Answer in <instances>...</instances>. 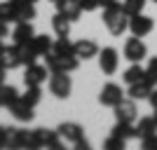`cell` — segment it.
<instances>
[{
    "label": "cell",
    "mask_w": 157,
    "mask_h": 150,
    "mask_svg": "<svg viewBox=\"0 0 157 150\" xmlns=\"http://www.w3.org/2000/svg\"><path fill=\"white\" fill-rule=\"evenodd\" d=\"M103 26L110 31V35H122L124 31H129V14L122 10L120 2L110 7H103Z\"/></svg>",
    "instance_id": "cell-1"
},
{
    "label": "cell",
    "mask_w": 157,
    "mask_h": 150,
    "mask_svg": "<svg viewBox=\"0 0 157 150\" xmlns=\"http://www.w3.org/2000/svg\"><path fill=\"white\" fill-rule=\"evenodd\" d=\"M63 138L59 136L56 129H33L31 131V150L38 148H52V150H61Z\"/></svg>",
    "instance_id": "cell-2"
},
{
    "label": "cell",
    "mask_w": 157,
    "mask_h": 150,
    "mask_svg": "<svg viewBox=\"0 0 157 150\" xmlns=\"http://www.w3.org/2000/svg\"><path fill=\"white\" fill-rule=\"evenodd\" d=\"M56 131H59V136L63 138V141L73 143L78 150H89V141L85 138V129H82L78 122H61L59 127H56Z\"/></svg>",
    "instance_id": "cell-3"
},
{
    "label": "cell",
    "mask_w": 157,
    "mask_h": 150,
    "mask_svg": "<svg viewBox=\"0 0 157 150\" xmlns=\"http://www.w3.org/2000/svg\"><path fill=\"white\" fill-rule=\"evenodd\" d=\"M45 61H47V68H49V73H56V71L73 73V71H78V66H80V59L75 56V54H68V56H63V54L47 52V54H45Z\"/></svg>",
    "instance_id": "cell-4"
},
{
    "label": "cell",
    "mask_w": 157,
    "mask_h": 150,
    "mask_svg": "<svg viewBox=\"0 0 157 150\" xmlns=\"http://www.w3.org/2000/svg\"><path fill=\"white\" fill-rule=\"evenodd\" d=\"M71 91H73V80H71L68 73L56 71V73L49 75V94H52V96H56V98L63 101V98L71 96Z\"/></svg>",
    "instance_id": "cell-5"
},
{
    "label": "cell",
    "mask_w": 157,
    "mask_h": 150,
    "mask_svg": "<svg viewBox=\"0 0 157 150\" xmlns=\"http://www.w3.org/2000/svg\"><path fill=\"white\" fill-rule=\"evenodd\" d=\"M122 54H124V59L129 61V63H141V61L148 56V47H145V42L138 38V35H131V38H127Z\"/></svg>",
    "instance_id": "cell-6"
},
{
    "label": "cell",
    "mask_w": 157,
    "mask_h": 150,
    "mask_svg": "<svg viewBox=\"0 0 157 150\" xmlns=\"http://www.w3.org/2000/svg\"><path fill=\"white\" fill-rule=\"evenodd\" d=\"M120 66V54L115 47H103L98 49V68L103 75H115Z\"/></svg>",
    "instance_id": "cell-7"
},
{
    "label": "cell",
    "mask_w": 157,
    "mask_h": 150,
    "mask_svg": "<svg viewBox=\"0 0 157 150\" xmlns=\"http://www.w3.org/2000/svg\"><path fill=\"white\" fill-rule=\"evenodd\" d=\"M152 28H155V19L148 17V14H134L129 17V33L131 35H138V38H145V35H150Z\"/></svg>",
    "instance_id": "cell-8"
},
{
    "label": "cell",
    "mask_w": 157,
    "mask_h": 150,
    "mask_svg": "<svg viewBox=\"0 0 157 150\" xmlns=\"http://www.w3.org/2000/svg\"><path fill=\"white\" fill-rule=\"evenodd\" d=\"M122 98H124V91H122L120 85H115V82H105V85L101 87V94H98V103H101V106L115 108Z\"/></svg>",
    "instance_id": "cell-9"
},
{
    "label": "cell",
    "mask_w": 157,
    "mask_h": 150,
    "mask_svg": "<svg viewBox=\"0 0 157 150\" xmlns=\"http://www.w3.org/2000/svg\"><path fill=\"white\" fill-rule=\"evenodd\" d=\"M113 113H115V120H117V122H136V117H138L136 101H134V98H122V101L113 108Z\"/></svg>",
    "instance_id": "cell-10"
},
{
    "label": "cell",
    "mask_w": 157,
    "mask_h": 150,
    "mask_svg": "<svg viewBox=\"0 0 157 150\" xmlns=\"http://www.w3.org/2000/svg\"><path fill=\"white\" fill-rule=\"evenodd\" d=\"M47 75H49V68H47V66L31 63V66H26L24 82H26V87H40L42 82H47Z\"/></svg>",
    "instance_id": "cell-11"
},
{
    "label": "cell",
    "mask_w": 157,
    "mask_h": 150,
    "mask_svg": "<svg viewBox=\"0 0 157 150\" xmlns=\"http://www.w3.org/2000/svg\"><path fill=\"white\" fill-rule=\"evenodd\" d=\"M12 2V12H14V24L19 21H33L35 19V2H28V0H10Z\"/></svg>",
    "instance_id": "cell-12"
},
{
    "label": "cell",
    "mask_w": 157,
    "mask_h": 150,
    "mask_svg": "<svg viewBox=\"0 0 157 150\" xmlns=\"http://www.w3.org/2000/svg\"><path fill=\"white\" fill-rule=\"evenodd\" d=\"M73 49H75V56H78L80 61L82 59L89 61V59H94V56H98V45L89 38H82V40H78V42H73Z\"/></svg>",
    "instance_id": "cell-13"
},
{
    "label": "cell",
    "mask_w": 157,
    "mask_h": 150,
    "mask_svg": "<svg viewBox=\"0 0 157 150\" xmlns=\"http://www.w3.org/2000/svg\"><path fill=\"white\" fill-rule=\"evenodd\" d=\"M7 148H31V131L10 127L7 129Z\"/></svg>",
    "instance_id": "cell-14"
},
{
    "label": "cell",
    "mask_w": 157,
    "mask_h": 150,
    "mask_svg": "<svg viewBox=\"0 0 157 150\" xmlns=\"http://www.w3.org/2000/svg\"><path fill=\"white\" fill-rule=\"evenodd\" d=\"M33 35H35V28H33L31 21H19L12 31V42L14 45H26L33 40Z\"/></svg>",
    "instance_id": "cell-15"
},
{
    "label": "cell",
    "mask_w": 157,
    "mask_h": 150,
    "mask_svg": "<svg viewBox=\"0 0 157 150\" xmlns=\"http://www.w3.org/2000/svg\"><path fill=\"white\" fill-rule=\"evenodd\" d=\"M0 66L12 71V68H19V52H17V45H2L0 47Z\"/></svg>",
    "instance_id": "cell-16"
},
{
    "label": "cell",
    "mask_w": 157,
    "mask_h": 150,
    "mask_svg": "<svg viewBox=\"0 0 157 150\" xmlns=\"http://www.w3.org/2000/svg\"><path fill=\"white\" fill-rule=\"evenodd\" d=\"M56 12H61L71 21H78L80 14H82V5H80V0H59L56 2Z\"/></svg>",
    "instance_id": "cell-17"
},
{
    "label": "cell",
    "mask_w": 157,
    "mask_h": 150,
    "mask_svg": "<svg viewBox=\"0 0 157 150\" xmlns=\"http://www.w3.org/2000/svg\"><path fill=\"white\" fill-rule=\"evenodd\" d=\"M10 113H12V117L17 120V122H31V120L35 117V113H33V106L24 103L21 98H17V101L10 106Z\"/></svg>",
    "instance_id": "cell-18"
},
{
    "label": "cell",
    "mask_w": 157,
    "mask_h": 150,
    "mask_svg": "<svg viewBox=\"0 0 157 150\" xmlns=\"http://www.w3.org/2000/svg\"><path fill=\"white\" fill-rule=\"evenodd\" d=\"M150 91H152V85L143 78L141 82H134V85H129V89H127V96L134 98V101H143V98L148 101Z\"/></svg>",
    "instance_id": "cell-19"
},
{
    "label": "cell",
    "mask_w": 157,
    "mask_h": 150,
    "mask_svg": "<svg viewBox=\"0 0 157 150\" xmlns=\"http://www.w3.org/2000/svg\"><path fill=\"white\" fill-rule=\"evenodd\" d=\"M113 136L122 138V141H131V138H138V131H136V124L134 122H117L115 120V127L110 131Z\"/></svg>",
    "instance_id": "cell-20"
},
{
    "label": "cell",
    "mask_w": 157,
    "mask_h": 150,
    "mask_svg": "<svg viewBox=\"0 0 157 150\" xmlns=\"http://www.w3.org/2000/svg\"><path fill=\"white\" fill-rule=\"evenodd\" d=\"M31 45V49L35 52V56H45L47 52H52V45H54V40L52 38H47V35H33V40L28 42Z\"/></svg>",
    "instance_id": "cell-21"
},
{
    "label": "cell",
    "mask_w": 157,
    "mask_h": 150,
    "mask_svg": "<svg viewBox=\"0 0 157 150\" xmlns=\"http://www.w3.org/2000/svg\"><path fill=\"white\" fill-rule=\"evenodd\" d=\"M52 28L56 33V38H68L71 35V19H66L61 12H56L52 17Z\"/></svg>",
    "instance_id": "cell-22"
},
{
    "label": "cell",
    "mask_w": 157,
    "mask_h": 150,
    "mask_svg": "<svg viewBox=\"0 0 157 150\" xmlns=\"http://www.w3.org/2000/svg\"><path fill=\"white\" fill-rule=\"evenodd\" d=\"M21 94L17 91V87H12V85H0V108H10V106L19 98Z\"/></svg>",
    "instance_id": "cell-23"
},
{
    "label": "cell",
    "mask_w": 157,
    "mask_h": 150,
    "mask_svg": "<svg viewBox=\"0 0 157 150\" xmlns=\"http://www.w3.org/2000/svg\"><path fill=\"white\" fill-rule=\"evenodd\" d=\"M136 131H138V138H145L150 136V134H155L157 131V122L152 115H145V117H141L136 122Z\"/></svg>",
    "instance_id": "cell-24"
},
{
    "label": "cell",
    "mask_w": 157,
    "mask_h": 150,
    "mask_svg": "<svg viewBox=\"0 0 157 150\" xmlns=\"http://www.w3.org/2000/svg\"><path fill=\"white\" fill-rule=\"evenodd\" d=\"M145 78V68L141 63H131L124 73H122V80H124L127 85H134V82H141Z\"/></svg>",
    "instance_id": "cell-25"
},
{
    "label": "cell",
    "mask_w": 157,
    "mask_h": 150,
    "mask_svg": "<svg viewBox=\"0 0 157 150\" xmlns=\"http://www.w3.org/2000/svg\"><path fill=\"white\" fill-rule=\"evenodd\" d=\"M145 2H148V0H120L122 10H124L129 17H134V14H141V12L145 10Z\"/></svg>",
    "instance_id": "cell-26"
},
{
    "label": "cell",
    "mask_w": 157,
    "mask_h": 150,
    "mask_svg": "<svg viewBox=\"0 0 157 150\" xmlns=\"http://www.w3.org/2000/svg\"><path fill=\"white\" fill-rule=\"evenodd\" d=\"M19 98L24 101V103H28V106L35 108V106L40 103V98H42V91H40V87H26V91H24Z\"/></svg>",
    "instance_id": "cell-27"
},
{
    "label": "cell",
    "mask_w": 157,
    "mask_h": 150,
    "mask_svg": "<svg viewBox=\"0 0 157 150\" xmlns=\"http://www.w3.org/2000/svg\"><path fill=\"white\" fill-rule=\"evenodd\" d=\"M17 52H19V61H21V66H31V63H35V52L31 49V45H17Z\"/></svg>",
    "instance_id": "cell-28"
},
{
    "label": "cell",
    "mask_w": 157,
    "mask_h": 150,
    "mask_svg": "<svg viewBox=\"0 0 157 150\" xmlns=\"http://www.w3.org/2000/svg\"><path fill=\"white\" fill-rule=\"evenodd\" d=\"M145 80H148L152 87L157 85V56H152V59L148 61V66H145Z\"/></svg>",
    "instance_id": "cell-29"
},
{
    "label": "cell",
    "mask_w": 157,
    "mask_h": 150,
    "mask_svg": "<svg viewBox=\"0 0 157 150\" xmlns=\"http://www.w3.org/2000/svg\"><path fill=\"white\" fill-rule=\"evenodd\" d=\"M124 145H127V141H122V138H117V136H108L105 138V143H103V148L105 150H124Z\"/></svg>",
    "instance_id": "cell-30"
},
{
    "label": "cell",
    "mask_w": 157,
    "mask_h": 150,
    "mask_svg": "<svg viewBox=\"0 0 157 150\" xmlns=\"http://www.w3.org/2000/svg\"><path fill=\"white\" fill-rule=\"evenodd\" d=\"M0 19L2 21H14V12H12V2L7 0V2H0Z\"/></svg>",
    "instance_id": "cell-31"
},
{
    "label": "cell",
    "mask_w": 157,
    "mask_h": 150,
    "mask_svg": "<svg viewBox=\"0 0 157 150\" xmlns=\"http://www.w3.org/2000/svg\"><path fill=\"white\" fill-rule=\"evenodd\" d=\"M141 145H143V150H157V131L150 134V136H145V138H141Z\"/></svg>",
    "instance_id": "cell-32"
},
{
    "label": "cell",
    "mask_w": 157,
    "mask_h": 150,
    "mask_svg": "<svg viewBox=\"0 0 157 150\" xmlns=\"http://www.w3.org/2000/svg\"><path fill=\"white\" fill-rule=\"evenodd\" d=\"M80 5H82V12H96L101 7V0H80Z\"/></svg>",
    "instance_id": "cell-33"
},
{
    "label": "cell",
    "mask_w": 157,
    "mask_h": 150,
    "mask_svg": "<svg viewBox=\"0 0 157 150\" xmlns=\"http://www.w3.org/2000/svg\"><path fill=\"white\" fill-rule=\"evenodd\" d=\"M0 148H7V127H0Z\"/></svg>",
    "instance_id": "cell-34"
},
{
    "label": "cell",
    "mask_w": 157,
    "mask_h": 150,
    "mask_svg": "<svg viewBox=\"0 0 157 150\" xmlns=\"http://www.w3.org/2000/svg\"><path fill=\"white\" fill-rule=\"evenodd\" d=\"M7 33H10V24L0 19V38H7Z\"/></svg>",
    "instance_id": "cell-35"
},
{
    "label": "cell",
    "mask_w": 157,
    "mask_h": 150,
    "mask_svg": "<svg viewBox=\"0 0 157 150\" xmlns=\"http://www.w3.org/2000/svg\"><path fill=\"white\" fill-rule=\"evenodd\" d=\"M148 101H150V106H152V108H157V85L152 87V91H150V96H148Z\"/></svg>",
    "instance_id": "cell-36"
},
{
    "label": "cell",
    "mask_w": 157,
    "mask_h": 150,
    "mask_svg": "<svg viewBox=\"0 0 157 150\" xmlns=\"http://www.w3.org/2000/svg\"><path fill=\"white\" fill-rule=\"evenodd\" d=\"M115 2H120V0H101V7H110V5H115Z\"/></svg>",
    "instance_id": "cell-37"
},
{
    "label": "cell",
    "mask_w": 157,
    "mask_h": 150,
    "mask_svg": "<svg viewBox=\"0 0 157 150\" xmlns=\"http://www.w3.org/2000/svg\"><path fill=\"white\" fill-rule=\"evenodd\" d=\"M5 73H7V68H2V66H0V85L5 82Z\"/></svg>",
    "instance_id": "cell-38"
},
{
    "label": "cell",
    "mask_w": 157,
    "mask_h": 150,
    "mask_svg": "<svg viewBox=\"0 0 157 150\" xmlns=\"http://www.w3.org/2000/svg\"><path fill=\"white\" fill-rule=\"evenodd\" d=\"M152 110H155V115H152V117H155V122H157V108H152Z\"/></svg>",
    "instance_id": "cell-39"
},
{
    "label": "cell",
    "mask_w": 157,
    "mask_h": 150,
    "mask_svg": "<svg viewBox=\"0 0 157 150\" xmlns=\"http://www.w3.org/2000/svg\"><path fill=\"white\" fill-rule=\"evenodd\" d=\"M28 2H38V0H28Z\"/></svg>",
    "instance_id": "cell-40"
},
{
    "label": "cell",
    "mask_w": 157,
    "mask_h": 150,
    "mask_svg": "<svg viewBox=\"0 0 157 150\" xmlns=\"http://www.w3.org/2000/svg\"><path fill=\"white\" fill-rule=\"evenodd\" d=\"M0 47H2V38H0Z\"/></svg>",
    "instance_id": "cell-41"
},
{
    "label": "cell",
    "mask_w": 157,
    "mask_h": 150,
    "mask_svg": "<svg viewBox=\"0 0 157 150\" xmlns=\"http://www.w3.org/2000/svg\"><path fill=\"white\" fill-rule=\"evenodd\" d=\"M52 2H59V0H52Z\"/></svg>",
    "instance_id": "cell-42"
},
{
    "label": "cell",
    "mask_w": 157,
    "mask_h": 150,
    "mask_svg": "<svg viewBox=\"0 0 157 150\" xmlns=\"http://www.w3.org/2000/svg\"><path fill=\"white\" fill-rule=\"evenodd\" d=\"M152 2H155V5H157V0H152Z\"/></svg>",
    "instance_id": "cell-43"
}]
</instances>
